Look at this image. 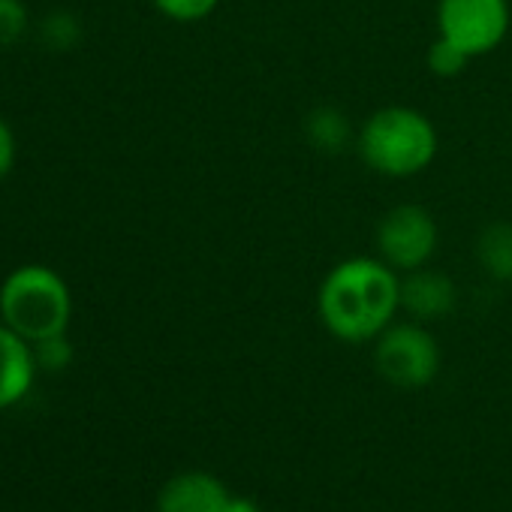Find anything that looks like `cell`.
<instances>
[{
  "instance_id": "2",
  "label": "cell",
  "mask_w": 512,
  "mask_h": 512,
  "mask_svg": "<svg viewBox=\"0 0 512 512\" xmlns=\"http://www.w3.org/2000/svg\"><path fill=\"white\" fill-rule=\"evenodd\" d=\"M359 157L383 178H413L425 172L440 151L434 121L413 106H383L356 133Z\"/></svg>"
},
{
  "instance_id": "10",
  "label": "cell",
  "mask_w": 512,
  "mask_h": 512,
  "mask_svg": "<svg viewBox=\"0 0 512 512\" xmlns=\"http://www.w3.org/2000/svg\"><path fill=\"white\" fill-rule=\"evenodd\" d=\"M476 263L491 281H512V223L494 220L479 229L476 235Z\"/></svg>"
},
{
  "instance_id": "16",
  "label": "cell",
  "mask_w": 512,
  "mask_h": 512,
  "mask_svg": "<svg viewBox=\"0 0 512 512\" xmlns=\"http://www.w3.org/2000/svg\"><path fill=\"white\" fill-rule=\"evenodd\" d=\"M28 31V10L22 0H0V49L19 43Z\"/></svg>"
},
{
  "instance_id": "3",
  "label": "cell",
  "mask_w": 512,
  "mask_h": 512,
  "mask_svg": "<svg viewBox=\"0 0 512 512\" xmlns=\"http://www.w3.org/2000/svg\"><path fill=\"white\" fill-rule=\"evenodd\" d=\"M0 317L31 344L61 335L73 317L70 287L46 266H22L0 287Z\"/></svg>"
},
{
  "instance_id": "1",
  "label": "cell",
  "mask_w": 512,
  "mask_h": 512,
  "mask_svg": "<svg viewBox=\"0 0 512 512\" xmlns=\"http://www.w3.org/2000/svg\"><path fill=\"white\" fill-rule=\"evenodd\" d=\"M401 311V272L380 256H350L332 266L317 290L326 332L344 344L377 341Z\"/></svg>"
},
{
  "instance_id": "6",
  "label": "cell",
  "mask_w": 512,
  "mask_h": 512,
  "mask_svg": "<svg viewBox=\"0 0 512 512\" xmlns=\"http://www.w3.org/2000/svg\"><path fill=\"white\" fill-rule=\"evenodd\" d=\"M440 244L437 220L428 208L404 202L389 208L377 223V253L395 272L407 275L425 269Z\"/></svg>"
},
{
  "instance_id": "5",
  "label": "cell",
  "mask_w": 512,
  "mask_h": 512,
  "mask_svg": "<svg viewBox=\"0 0 512 512\" xmlns=\"http://www.w3.org/2000/svg\"><path fill=\"white\" fill-rule=\"evenodd\" d=\"M437 37L458 46L470 61L491 55L512 25L509 0H437Z\"/></svg>"
},
{
  "instance_id": "14",
  "label": "cell",
  "mask_w": 512,
  "mask_h": 512,
  "mask_svg": "<svg viewBox=\"0 0 512 512\" xmlns=\"http://www.w3.org/2000/svg\"><path fill=\"white\" fill-rule=\"evenodd\" d=\"M34 347V359H37V368H43V371H64V368H70L73 365V344H70V338H67V332H61V335H52V338H43V341H34L31 344Z\"/></svg>"
},
{
  "instance_id": "9",
  "label": "cell",
  "mask_w": 512,
  "mask_h": 512,
  "mask_svg": "<svg viewBox=\"0 0 512 512\" xmlns=\"http://www.w3.org/2000/svg\"><path fill=\"white\" fill-rule=\"evenodd\" d=\"M37 374V359L31 341L0 323V410L13 407L31 392Z\"/></svg>"
},
{
  "instance_id": "17",
  "label": "cell",
  "mask_w": 512,
  "mask_h": 512,
  "mask_svg": "<svg viewBox=\"0 0 512 512\" xmlns=\"http://www.w3.org/2000/svg\"><path fill=\"white\" fill-rule=\"evenodd\" d=\"M13 163H16V136L10 124L0 118V181L13 172Z\"/></svg>"
},
{
  "instance_id": "8",
  "label": "cell",
  "mask_w": 512,
  "mask_h": 512,
  "mask_svg": "<svg viewBox=\"0 0 512 512\" xmlns=\"http://www.w3.org/2000/svg\"><path fill=\"white\" fill-rule=\"evenodd\" d=\"M229 488L208 470H184L157 494V512H223Z\"/></svg>"
},
{
  "instance_id": "11",
  "label": "cell",
  "mask_w": 512,
  "mask_h": 512,
  "mask_svg": "<svg viewBox=\"0 0 512 512\" xmlns=\"http://www.w3.org/2000/svg\"><path fill=\"white\" fill-rule=\"evenodd\" d=\"M305 139L320 154H341L356 142L350 118L335 106H317L305 118Z\"/></svg>"
},
{
  "instance_id": "15",
  "label": "cell",
  "mask_w": 512,
  "mask_h": 512,
  "mask_svg": "<svg viewBox=\"0 0 512 512\" xmlns=\"http://www.w3.org/2000/svg\"><path fill=\"white\" fill-rule=\"evenodd\" d=\"M151 4L157 7V13H163L166 19L172 22H202L208 19L217 7H220V0H151Z\"/></svg>"
},
{
  "instance_id": "7",
  "label": "cell",
  "mask_w": 512,
  "mask_h": 512,
  "mask_svg": "<svg viewBox=\"0 0 512 512\" xmlns=\"http://www.w3.org/2000/svg\"><path fill=\"white\" fill-rule=\"evenodd\" d=\"M458 290L449 275L437 269H416L401 275V311L416 323H434L455 311Z\"/></svg>"
},
{
  "instance_id": "18",
  "label": "cell",
  "mask_w": 512,
  "mask_h": 512,
  "mask_svg": "<svg viewBox=\"0 0 512 512\" xmlns=\"http://www.w3.org/2000/svg\"><path fill=\"white\" fill-rule=\"evenodd\" d=\"M223 512H263V509L256 506V503H253L250 497H238V494H232V497L226 500Z\"/></svg>"
},
{
  "instance_id": "4",
  "label": "cell",
  "mask_w": 512,
  "mask_h": 512,
  "mask_svg": "<svg viewBox=\"0 0 512 512\" xmlns=\"http://www.w3.org/2000/svg\"><path fill=\"white\" fill-rule=\"evenodd\" d=\"M440 344L425 323H392L374 341L377 374L398 389H422L440 374Z\"/></svg>"
},
{
  "instance_id": "12",
  "label": "cell",
  "mask_w": 512,
  "mask_h": 512,
  "mask_svg": "<svg viewBox=\"0 0 512 512\" xmlns=\"http://www.w3.org/2000/svg\"><path fill=\"white\" fill-rule=\"evenodd\" d=\"M40 37L52 52H70L82 40V22L73 13L58 10V13L46 16V22L40 28Z\"/></svg>"
},
{
  "instance_id": "13",
  "label": "cell",
  "mask_w": 512,
  "mask_h": 512,
  "mask_svg": "<svg viewBox=\"0 0 512 512\" xmlns=\"http://www.w3.org/2000/svg\"><path fill=\"white\" fill-rule=\"evenodd\" d=\"M467 64H470V58L458 46H452L449 40H443V37H437L428 46V52H425V67L437 79H455V76H461L467 70Z\"/></svg>"
}]
</instances>
